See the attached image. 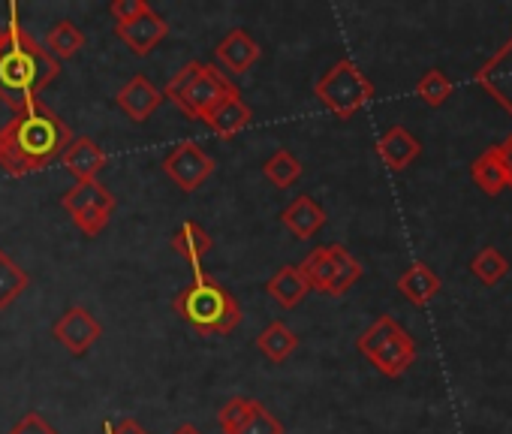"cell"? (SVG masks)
I'll return each instance as SVG.
<instances>
[{"label":"cell","mask_w":512,"mask_h":434,"mask_svg":"<svg viewBox=\"0 0 512 434\" xmlns=\"http://www.w3.org/2000/svg\"><path fill=\"white\" fill-rule=\"evenodd\" d=\"M470 269L482 278V284H494V281H500L503 275H506V257L503 254H497L494 248H485V251H479V257L470 263Z\"/></svg>","instance_id":"obj_30"},{"label":"cell","mask_w":512,"mask_h":434,"mask_svg":"<svg viewBox=\"0 0 512 434\" xmlns=\"http://www.w3.org/2000/svg\"><path fill=\"white\" fill-rule=\"evenodd\" d=\"M58 64L64 58H73L85 49V34L73 25V22H58L49 34H46V46H43Z\"/></svg>","instance_id":"obj_22"},{"label":"cell","mask_w":512,"mask_h":434,"mask_svg":"<svg viewBox=\"0 0 512 434\" xmlns=\"http://www.w3.org/2000/svg\"><path fill=\"white\" fill-rule=\"evenodd\" d=\"M299 272H302V278L308 281L311 290H323V293H326V287H329V281H332V272H335L332 245H329V248L311 251V254L305 257V263L299 266Z\"/></svg>","instance_id":"obj_25"},{"label":"cell","mask_w":512,"mask_h":434,"mask_svg":"<svg viewBox=\"0 0 512 434\" xmlns=\"http://www.w3.org/2000/svg\"><path fill=\"white\" fill-rule=\"evenodd\" d=\"M106 434H148V431H145L136 419H121V422L109 425Z\"/></svg>","instance_id":"obj_34"},{"label":"cell","mask_w":512,"mask_h":434,"mask_svg":"<svg viewBox=\"0 0 512 434\" xmlns=\"http://www.w3.org/2000/svg\"><path fill=\"white\" fill-rule=\"evenodd\" d=\"M172 308L202 335H229L241 320L235 296L205 272H193V284L172 299Z\"/></svg>","instance_id":"obj_3"},{"label":"cell","mask_w":512,"mask_h":434,"mask_svg":"<svg viewBox=\"0 0 512 434\" xmlns=\"http://www.w3.org/2000/svg\"><path fill=\"white\" fill-rule=\"evenodd\" d=\"M253 404H256V398H244V395L229 398V401L217 410V425H220L226 434H232V431H235L247 416H250Z\"/></svg>","instance_id":"obj_29"},{"label":"cell","mask_w":512,"mask_h":434,"mask_svg":"<svg viewBox=\"0 0 512 434\" xmlns=\"http://www.w3.org/2000/svg\"><path fill=\"white\" fill-rule=\"evenodd\" d=\"M10 434H58V428H52L37 410H31L10 428Z\"/></svg>","instance_id":"obj_32"},{"label":"cell","mask_w":512,"mask_h":434,"mask_svg":"<svg viewBox=\"0 0 512 434\" xmlns=\"http://www.w3.org/2000/svg\"><path fill=\"white\" fill-rule=\"evenodd\" d=\"M55 338L73 353V356H85L100 338H103V326L94 320V314L88 308H70L55 326H52Z\"/></svg>","instance_id":"obj_9"},{"label":"cell","mask_w":512,"mask_h":434,"mask_svg":"<svg viewBox=\"0 0 512 434\" xmlns=\"http://www.w3.org/2000/svg\"><path fill=\"white\" fill-rule=\"evenodd\" d=\"M64 169L76 178V181H97L100 169L106 166V151L91 139V136H76L64 154H61Z\"/></svg>","instance_id":"obj_12"},{"label":"cell","mask_w":512,"mask_h":434,"mask_svg":"<svg viewBox=\"0 0 512 434\" xmlns=\"http://www.w3.org/2000/svg\"><path fill=\"white\" fill-rule=\"evenodd\" d=\"M163 172L184 190V193H196V187H202L211 172H214V160L208 151H202L196 142H181L175 145L166 157H163Z\"/></svg>","instance_id":"obj_8"},{"label":"cell","mask_w":512,"mask_h":434,"mask_svg":"<svg viewBox=\"0 0 512 434\" xmlns=\"http://www.w3.org/2000/svg\"><path fill=\"white\" fill-rule=\"evenodd\" d=\"M232 434H284V425H281V419L275 413L266 410V404L256 401L253 410H250V416Z\"/></svg>","instance_id":"obj_28"},{"label":"cell","mask_w":512,"mask_h":434,"mask_svg":"<svg viewBox=\"0 0 512 434\" xmlns=\"http://www.w3.org/2000/svg\"><path fill=\"white\" fill-rule=\"evenodd\" d=\"M503 160H506V172H509V184H512V142H509V148H503Z\"/></svg>","instance_id":"obj_36"},{"label":"cell","mask_w":512,"mask_h":434,"mask_svg":"<svg viewBox=\"0 0 512 434\" xmlns=\"http://www.w3.org/2000/svg\"><path fill=\"white\" fill-rule=\"evenodd\" d=\"M377 154L389 169H407L413 163V157L419 154V142L404 127H392L377 142Z\"/></svg>","instance_id":"obj_16"},{"label":"cell","mask_w":512,"mask_h":434,"mask_svg":"<svg viewBox=\"0 0 512 434\" xmlns=\"http://www.w3.org/2000/svg\"><path fill=\"white\" fill-rule=\"evenodd\" d=\"M314 94L320 97V103L326 109H332L341 118H353L371 97L374 88L365 79V73L353 64V61H338L317 85Z\"/></svg>","instance_id":"obj_5"},{"label":"cell","mask_w":512,"mask_h":434,"mask_svg":"<svg viewBox=\"0 0 512 434\" xmlns=\"http://www.w3.org/2000/svg\"><path fill=\"white\" fill-rule=\"evenodd\" d=\"M229 97H238V88L217 67L199 61L184 64L163 88V100H172L184 115L199 121H205Z\"/></svg>","instance_id":"obj_4"},{"label":"cell","mask_w":512,"mask_h":434,"mask_svg":"<svg viewBox=\"0 0 512 434\" xmlns=\"http://www.w3.org/2000/svg\"><path fill=\"white\" fill-rule=\"evenodd\" d=\"M359 350L389 377H398L416 356L413 338L392 320V317H380L362 338H359Z\"/></svg>","instance_id":"obj_6"},{"label":"cell","mask_w":512,"mask_h":434,"mask_svg":"<svg viewBox=\"0 0 512 434\" xmlns=\"http://www.w3.org/2000/svg\"><path fill=\"white\" fill-rule=\"evenodd\" d=\"M296 347H299L296 332H293L287 323H281V320L269 323V326L260 332V338H256V350H260L269 362H287V359L293 356Z\"/></svg>","instance_id":"obj_18"},{"label":"cell","mask_w":512,"mask_h":434,"mask_svg":"<svg viewBox=\"0 0 512 434\" xmlns=\"http://www.w3.org/2000/svg\"><path fill=\"white\" fill-rule=\"evenodd\" d=\"M398 290L410 299V302H416V305H425L428 299H434L437 296V290H440V281H437V275L428 269V266H422V263H416V266H410L404 275H401V281H398Z\"/></svg>","instance_id":"obj_20"},{"label":"cell","mask_w":512,"mask_h":434,"mask_svg":"<svg viewBox=\"0 0 512 434\" xmlns=\"http://www.w3.org/2000/svg\"><path fill=\"white\" fill-rule=\"evenodd\" d=\"M449 91H452V85H449V79H446L440 70L425 73V79L419 82V97H422L425 103H431V106H440V103L449 97Z\"/></svg>","instance_id":"obj_31"},{"label":"cell","mask_w":512,"mask_h":434,"mask_svg":"<svg viewBox=\"0 0 512 434\" xmlns=\"http://www.w3.org/2000/svg\"><path fill=\"white\" fill-rule=\"evenodd\" d=\"M266 290H269V296H272L281 308H296V305L311 293V287H308V281L302 278L299 266H284L281 272H275L272 281L266 284Z\"/></svg>","instance_id":"obj_17"},{"label":"cell","mask_w":512,"mask_h":434,"mask_svg":"<svg viewBox=\"0 0 512 434\" xmlns=\"http://www.w3.org/2000/svg\"><path fill=\"white\" fill-rule=\"evenodd\" d=\"M73 142L70 127L43 103L16 112L0 127V169L13 178L46 169Z\"/></svg>","instance_id":"obj_1"},{"label":"cell","mask_w":512,"mask_h":434,"mask_svg":"<svg viewBox=\"0 0 512 434\" xmlns=\"http://www.w3.org/2000/svg\"><path fill=\"white\" fill-rule=\"evenodd\" d=\"M260 55H263V49L256 46V40L247 34V31H229L220 43H217V49H214V58L229 70V73H247L256 61H260Z\"/></svg>","instance_id":"obj_13"},{"label":"cell","mask_w":512,"mask_h":434,"mask_svg":"<svg viewBox=\"0 0 512 434\" xmlns=\"http://www.w3.org/2000/svg\"><path fill=\"white\" fill-rule=\"evenodd\" d=\"M169 248H172L178 257H184V260L193 266V272H202L199 263H202V257L211 251V236H208L199 224H184V227L169 239Z\"/></svg>","instance_id":"obj_19"},{"label":"cell","mask_w":512,"mask_h":434,"mask_svg":"<svg viewBox=\"0 0 512 434\" xmlns=\"http://www.w3.org/2000/svg\"><path fill=\"white\" fill-rule=\"evenodd\" d=\"M473 181L485 190V193H497L509 184V172H506V160L503 151H488L485 157L476 160L473 166Z\"/></svg>","instance_id":"obj_24"},{"label":"cell","mask_w":512,"mask_h":434,"mask_svg":"<svg viewBox=\"0 0 512 434\" xmlns=\"http://www.w3.org/2000/svg\"><path fill=\"white\" fill-rule=\"evenodd\" d=\"M172 434H202V431H199L196 425H190V422H184V425H178V428H175Z\"/></svg>","instance_id":"obj_35"},{"label":"cell","mask_w":512,"mask_h":434,"mask_svg":"<svg viewBox=\"0 0 512 434\" xmlns=\"http://www.w3.org/2000/svg\"><path fill=\"white\" fill-rule=\"evenodd\" d=\"M28 284H31L28 272L10 254L0 251V311H7L28 290Z\"/></svg>","instance_id":"obj_21"},{"label":"cell","mask_w":512,"mask_h":434,"mask_svg":"<svg viewBox=\"0 0 512 434\" xmlns=\"http://www.w3.org/2000/svg\"><path fill=\"white\" fill-rule=\"evenodd\" d=\"M0 40H4V28H0Z\"/></svg>","instance_id":"obj_37"},{"label":"cell","mask_w":512,"mask_h":434,"mask_svg":"<svg viewBox=\"0 0 512 434\" xmlns=\"http://www.w3.org/2000/svg\"><path fill=\"white\" fill-rule=\"evenodd\" d=\"M64 211L85 236H100L109 227V217L115 211V196L100 181H76L61 196Z\"/></svg>","instance_id":"obj_7"},{"label":"cell","mask_w":512,"mask_h":434,"mask_svg":"<svg viewBox=\"0 0 512 434\" xmlns=\"http://www.w3.org/2000/svg\"><path fill=\"white\" fill-rule=\"evenodd\" d=\"M332 257H335V272H332V281H329L326 293H329V296H341L344 290H350V287L359 281L362 266H359V260H356L347 248H341V245H332Z\"/></svg>","instance_id":"obj_26"},{"label":"cell","mask_w":512,"mask_h":434,"mask_svg":"<svg viewBox=\"0 0 512 434\" xmlns=\"http://www.w3.org/2000/svg\"><path fill=\"white\" fill-rule=\"evenodd\" d=\"M263 175H266L275 187L287 190V187H293V184L302 178V163H299L287 148H278V151L266 160Z\"/></svg>","instance_id":"obj_27"},{"label":"cell","mask_w":512,"mask_h":434,"mask_svg":"<svg viewBox=\"0 0 512 434\" xmlns=\"http://www.w3.org/2000/svg\"><path fill=\"white\" fill-rule=\"evenodd\" d=\"M160 103H163V91H160L151 79H145V76H133V79L118 91V106H121V112H124L130 121H136V124L148 121V118L160 109Z\"/></svg>","instance_id":"obj_11"},{"label":"cell","mask_w":512,"mask_h":434,"mask_svg":"<svg viewBox=\"0 0 512 434\" xmlns=\"http://www.w3.org/2000/svg\"><path fill=\"white\" fill-rule=\"evenodd\" d=\"M166 34H169L166 19H163V16H157L151 7H148L142 16H136L133 22L115 25V37H118V40H124V46H127L133 55H139V58H145L148 52H154V49H157V43H160Z\"/></svg>","instance_id":"obj_10"},{"label":"cell","mask_w":512,"mask_h":434,"mask_svg":"<svg viewBox=\"0 0 512 434\" xmlns=\"http://www.w3.org/2000/svg\"><path fill=\"white\" fill-rule=\"evenodd\" d=\"M250 118H253V112H250V106L241 100V94L238 97H229V100H223L208 118H205V124L220 136V139H232L235 133H241L247 124H250Z\"/></svg>","instance_id":"obj_15"},{"label":"cell","mask_w":512,"mask_h":434,"mask_svg":"<svg viewBox=\"0 0 512 434\" xmlns=\"http://www.w3.org/2000/svg\"><path fill=\"white\" fill-rule=\"evenodd\" d=\"M61 76V64L19 25V10L10 7V25L0 40V100L16 112L40 103V91Z\"/></svg>","instance_id":"obj_2"},{"label":"cell","mask_w":512,"mask_h":434,"mask_svg":"<svg viewBox=\"0 0 512 434\" xmlns=\"http://www.w3.org/2000/svg\"><path fill=\"white\" fill-rule=\"evenodd\" d=\"M145 10H148L145 0H112V7H109L112 19H115L118 25L133 22V19H136V16H142Z\"/></svg>","instance_id":"obj_33"},{"label":"cell","mask_w":512,"mask_h":434,"mask_svg":"<svg viewBox=\"0 0 512 434\" xmlns=\"http://www.w3.org/2000/svg\"><path fill=\"white\" fill-rule=\"evenodd\" d=\"M482 82L512 109V43L482 70Z\"/></svg>","instance_id":"obj_23"},{"label":"cell","mask_w":512,"mask_h":434,"mask_svg":"<svg viewBox=\"0 0 512 434\" xmlns=\"http://www.w3.org/2000/svg\"><path fill=\"white\" fill-rule=\"evenodd\" d=\"M281 221L296 239H314L317 230H323V224H326V211L311 196H299L284 208Z\"/></svg>","instance_id":"obj_14"}]
</instances>
